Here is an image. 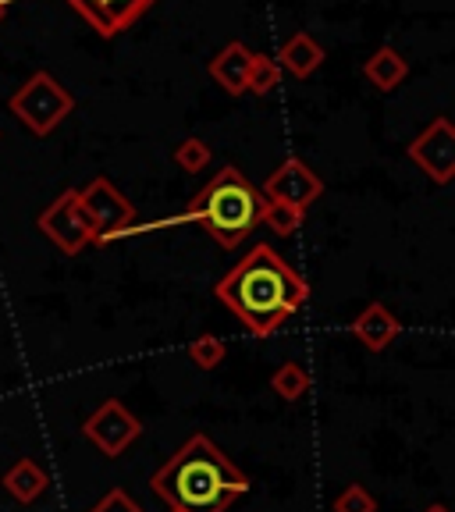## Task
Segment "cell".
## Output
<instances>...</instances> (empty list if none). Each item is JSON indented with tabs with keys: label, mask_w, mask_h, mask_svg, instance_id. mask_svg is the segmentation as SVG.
I'll return each instance as SVG.
<instances>
[{
	"label": "cell",
	"mask_w": 455,
	"mask_h": 512,
	"mask_svg": "<svg viewBox=\"0 0 455 512\" xmlns=\"http://www.w3.org/2000/svg\"><path fill=\"white\" fill-rule=\"evenodd\" d=\"M89 512H146V509L143 505H136V498L128 495L125 488H111Z\"/></svg>",
	"instance_id": "7402d4cb"
},
{
	"label": "cell",
	"mask_w": 455,
	"mask_h": 512,
	"mask_svg": "<svg viewBox=\"0 0 455 512\" xmlns=\"http://www.w3.org/2000/svg\"><path fill=\"white\" fill-rule=\"evenodd\" d=\"M8 4H11V0H0V18L8 15Z\"/></svg>",
	"instance_id": "cb8c5ba5"
},
{
	"label": "cell",
	"mask_w": 455,
	"mask_h": 512,
	"mask_svg": "<svg viewBox=\"0 0 455 512\" xmlns=\"http://www.w3.org/2000/svg\"><path fill=\"white\" fill-rule=\"evenodd\" d=\"M303 210L288 207V203H274V200H264V210H260V224L271 228L274 235H296L303 228Z\"/></svg>",
	"instance_id": "ac0fdd59"
},
{
	"label": "cell",
	"mask_w": 455,
	"mask_h": 512,
	"mask_svg": "<svg viewBox=\"0 0 455 512\" xmlns=\"http://www.w3.org/2000/svg\"><path fill=\"white\" fill-rule=\"evenodd\" d=\"M8 111L29 128L32 136H50L68 114L75 111V96L50 72H36L11 93Z\"/></svg>",
	"instance_id": "277c9868"
},
{
	"label": "cell",
	"mask_w": 455,
	"mask_h": 512,
	"mask_svg": "<svg viewBox=\"0 0 455 512\" xmlns=\"http://www.w3.org/2000/svg\"><path fill=\"white\" fill-rule=\"evenodd\" d=\"M79 200H82V207L89 210V217H93L96 242H100V246L114 242L128 224L136 221L132 200H128L114 182H107V178H93L86 189H79Z\"/></svg>",
	"instance_id": "52a82bcc"
},
{
	"label": "cell",
	"mask_w": 455,
	"mask_h": 512,
	"mask_svg": "<svg viewBox=\"0 0 455 512\" xmlns=\"http://www.w3.org/2000/svg\"><path fill=\"white\" fill-rule=\"evenodd\" d=\"M409 160L431 182L448 185L455 178V128L448 118H434L420 136L409 143Z\"/></svg>",
	"instance_id": "9c48e42d"
},
{
	"label": "cell",
	"mask_w": 455,
	"mask_h": 512,
	"mask_svg": "<svg viewBox=\"0 0 455 512\" xmlns=\"http://www.w3.org/2000/svg\"><path fill=\"white\" fill-rule=\"evenodd\" d=\"M210 157H214V150H210V143H203L200 136H189L175 146V164L185 171V175H200V171H207Z\"/></svg>",
	"instance_id": "d6986e66"
},
{
	"label": "cell",
	"mask_w": 455,
	"mask_h": 512,
	"mask_svg": "<svg viewBox=\"0 0 455 512\" xmlns=\"http://www.w3.org/2000/svg\"><path fill=\"white\" fill-rule=\"evenodd\" d=\"M47 488H50V477L36 459H15L8 466V473H4V491L22 505L40 502L47 495Z\"/></svg>",
	"instance_id": "9a60e30c"
},
{
	"label": "cell",
	"mask_w": 455,
	"mask_h": 512,
	"mask_svg": "<svg viewBox=\"0 0 455 512\" xmlns=\"http://www.w3.org/2000/svg\"><path fill=\"white\" fill-rule=\"evenodd\" d=\"M36 228L61 249L64 256H79L86 246L96 242V228L89 210L82 207L79 189H64L40 217H36Z\"/></svg>",
	"instance_id": "5b68a950"
},
{
	"label": "cell",
	"mask_w": 455,
	"mask_h": 512,
	"mask_svg": "<svg viewBox=\"0 0 455 512\" xmlns=\"http://www.w3.org/2000/svg\"><path fill=\"white\" fill-rule=\"evenodd\" d=\"M335 512H377V498L370 495L363 484H349V488L335 498Z\"/></svg>",
	"instance_id": "44dd1931"
},
{
	"label": "cell",
	"mask_w": 455,
	"mask_h": 512,
	"mask_svg": "<svg viewBox=\"0 0 455 512\" xmlns=\"http://www.w3.org/2000/svg\"><path fill=\"white\" fill-rule=\"evenodd\" d=\"M150 488L168 509L224 512L249 491V477L207 434H192L150 477Z\"/></svg>",
	"instance_id": "7a4b0ae2"
},
{
	"label": "cell",
	"mask_w": 455,
	"mask_h": 512,
	"mask_svg": "<svg viewBox=\"0 0 455 512\" xmlns=\"http://www.w3.org/2000/svg\"><path fill=\"white\" fill-rule=\"evenodd\" d=\"M260 196L274 203H288V207H296L306 214V210L324 196V178H320L303 157H285L278 168L267 175Z\"/></svg>",
	"instance_id": "ba28073f"
},
{
	"label": "cell",
	"mask_w": 455,
	"mask_h": 512,
	"mask_svg": "<svg viewBox=\"0 0 455 512\" xmlns=\"http://www.w3.org/2000/svg\"><path fill=\"white\" fill-rule=\"evenodd\" d=\"M278 86H281L278 61H274V57H267V54H253V61H249V75H246V93L267 96V93H274Z\"/></svg>",
	"instance_id": "e0dca14e"
},
{
	"label": "cell",
	"mask_w": 455,
	"mask_h": 512,
	"mask_svg": "<svg viewBox=\"0 0 455 512\" xmlns=\"http://www.w3.org/2000/svg\"><path fill=\"white\" fill-rule=\"evenodd\" d=\"M228 356L224 342L217 335H200L196 342H189V360L196 363L200 370H217Z\"/></svg>",
	"instance_id": "ffe728a7"
},
{
	"label": "cell",
	"mask_w": 455,
	"mask_h": 512,
	"mask_svg": "<svg viewBox=\"0 0 455 512\" xmlns=\"http://www.w3.org/2000/svg\"><path fill=\"white\" fill-rule=\"evenodd\" d=\"M399 331H402L399 317H395L384 303H370L367 310L349 324V335L370 352H384L395 338H399Z\"/></svg>",
	"instance_id": "8fae6325"
},
{
	"label": "cell",
	"mask_w": 455,
	"mask_h": 512,
	"mask_svg": "<svg viewBox=\"0 0 455 512\" xmlns=\"http://www.w3.org/2000/svg\"><path fill=\"white\" fill-rule=\"evenodd\" d=\"M274 61H278V68H285V72L296 75V79H310L320 64L328 61V54H324V47L313 40L310 32H292V36L281 43V50H278Z\"/></svg>",
	"instance_id": "4fadbf2b"
},
{
	"label": "cell",
	"mask_w": 455,
	"mask_h": 512,
	"mask_svg": "<svg viewBox=\"0 0 455 512\" xmlns=\"http://www.w3.org/2000/svg\"><path fill=\"white\" fill-rule=\"evenodd\" d=\"M82 434H86L107 459H118V456H125L132 441H139L143 424H139V416L132 413L121 399H104L93 413L86 416Z\"/></svg>",
	"instance_id": "8992f818"
},
{
	"label": "cell",
	"mask_w": 455,
	"mask_h": 512,
	"mask_svg": "<svg viewBox=\"0 0 455 512\" xmlns=\"http://www.w3.org/2000/svg\"><path fill=\"white\" fill-rule=\"evenodd\" d=\"M260 210H264V196L242 175L235 164L221 168L196 196L189 200V207L182 214L168 217V221H150L139 228H125L118 239L139 232H157V228H175V224H203L224 249H239L242 242L253 235V228L260 224Z\"/></svg>",
	"instance_id": "3957f363"
},
{
	"label": "cell",
	"mask_w": 455,
	"mask_h": 512,
	"mask_svg": "<svg viewBox=\"0 0 455 512\" xmlns=\"http://www.w3.org/2000/svg\"><path fill=\"white\" fill-rule=\"evenodd\" d=\"M157 0H68V8L75 15H82L89 22V29H96V36L114 40L118 32L132 29Z\"/></svg>",
	"instance_id": "30bf717a"
},
{
	"label": "cell",
	"mask_w": 455,
	"mask_h": 512,
	"mask_svg": "<svg viewBox=\"0 0 455 512\" xmlns=\"http://www.w3.org/2000/svg\"><path fill=\"white\" fill-rule=\"evenodd\" d=\"M214 296L256 338H271L292 313L310 303V285L278 249L256 242L239 264L217 281Z\"/></svg>",
	"instance_id": "6da1fadb"
},
{
	"label": "cell",
	"mask_w": 455,
	"mask_h": 512,
	"mask_svg": "<svg viewBox=\"0 0 455 512\" xmlns=\"http://www.w3.org/2000/svg\"><path fill=\"white\" fill-rule=\"evenodd\" d=\"M406 75H409V61L395 47H388V43L377 47L374 54L363 61V79H367L377 93H392V89H399L402 82H406Z\"/></svg>",
	"instance_id": "5bb4252c"
},
{
	"label": "cell",
	"mask_w": 455,
	"mask_h": 512,
	"mask_svg": "<svg viewBox=\"0 0 455 512\" xmlns=\"http://www.w3.org/2000/svg\"><path fill=\"white\" fill-rule=\"evenodd\" d=\"M306 388H310V374H306L299 363H281V367L271 374V392L278 395V399H285V402L303 399Z\"/></svg>",
	"instance_id": "2e32d148"
},
{
	"label": "cell",
	"mask_w": 455,
	"mask_h": 512,
	"mask_svg": "<svg viewBox=\"0 0 455 512\" xmlns=\"http://www.w3.org/2000/svg\"><path fill=\"white\" fill-rule=\"evenodd\" d=\"M424 512H452V509H448V505H441V502H438V505H427Z\"/></svg>",
	"instance_id": "603a6c76"
},
{
	"label": "cell",
	"mask_w": 455,
	"mask_h": 512,
	"mask_svg": "<svg viewBox=\"0 0 455 512\" xmlns=\"http://www.w3.org/2000/svg\"><path fill=\"white\" fill-rule=\"evenodd\" d=\"M249 61H253V50L246 43H228L224 50H217V57L210 61V79L224 89L228 96H242L246 93V75H249Z\"/></svg>",
	"instance_id": "7c38bea8"
},
{
	"label": "cell",
	"mask_w": 455,
	"mask_h": 512,
	"mask_svg": "<svg viewBox=\"0 0 455 512\" xmlns=\"http://www.w3.org/2000/svg\"><path fill=\"white\" fill-rule=\"evenodd\" d=\"M168 512H182V509H168Z\"/></svg>",
	"instance_id": "d4e9b609"
}]
</instances>
